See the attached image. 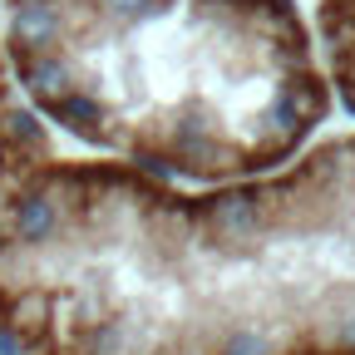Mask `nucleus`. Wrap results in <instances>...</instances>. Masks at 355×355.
Masks as SVG:
<instances>
[{
    "mask_svg": "<svg viewBox=\"0 0 355 355\" xmlns=\"http://www.w3.org/2000/svg\"><path fill=\"white\" fill-rule=\"evenodd\" d=\"M6 355H355V133L237 183L99 153L0 173Z\"/></svg>",
    "mask_w": 355,
    "mask_h": 355,
    "instance_id": "obj_1",
    "label": "nucleus"
},
{
    "mask_svg": "<svg viewBox=\"0 0 355 355\" xmlns=\"http://www.w3.org/2000/svg\"><path fill=\"white\" fill-rule=\"evenodd\" d=\"M0 50L50 133L193 188L291 163L336 99L296 0H0Z\"/></svg>",
    "mask_w": 355,
    "mask_h": 355,
    "instance_id": "obj_2",
    "label": "nucleus"
},
{
    "mask_svg": "<svg viewBox=\"0 0 355 355\" xmlns=\"http://www.w3.org/2000/svg\"><path fill=\"white\" fill-rule=\"evenodd\" d=\"M60 153L55 148V133L40 123V114L20 99L15 89V74L6 64V50H0V173L10 168H25L35 158H50Z\"/></svg>",
    "mask_w": 355,
    "mask_h": 355,
    "instance_id": "obj_3",
    "label": "nucleus"
},
{
    "mask_svg": "<svg viewBox=\"0 0 355 355\" xmlns=\"http://www.w3.org/2000/svg\"><path fill=\"white\" fill-rule=\"evenodd\" d=\"M316 50L331 94L355 114V0H321L316 6Z\"/></svg>",
    "mask_w": 355,
    "mask_h": 355,
    "instance_id": "obj_4",
    "label": "nucleus"
}]
</instances>
